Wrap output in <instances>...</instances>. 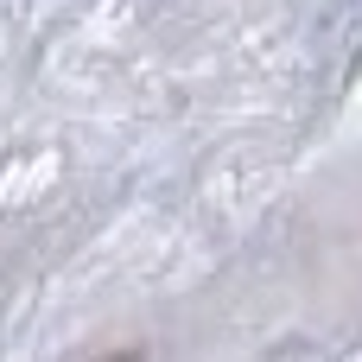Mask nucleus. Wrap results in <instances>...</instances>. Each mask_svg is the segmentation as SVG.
Masks as SVG:
<instances>
[{"mask_svg":"<svg viewBox=\"0 0 362 362\" xmlns=\"http://www.w3.org/2000/svg\"><path fill=\"white\" fill-rule=\"evenodd\" d=\"M102 362H146L140 350H115V356H102Z\"/></svg>","mask_w":362,"mask_h":362,"instance_id":"f257e3e1","label":"nucleus"}]
</instances>
